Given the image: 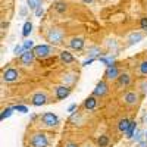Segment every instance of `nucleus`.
<instances>
[{"label": "nucleus", "mask_w": 147, "mask_h": 147, "mask_svg": "<svg viewBox=\"0 0 147 147\" xmlns=\"http://www.w3.org/2000/svg\"><path fill=\"white\" fill-rule=\"evenodd\" d=\"M63 37H65L63 30H60V28H52L50 31L47 32V41L52 43V44H59V43H62Z\"/></svg>", "instance_id": "obj_1"}, {"label": "nucleus", "mask_w": 147, "mask_h": 147, "mask_svg": "<svg viewBox=\"0 0 147 147\" xmlns=\"http://www.w3.org/2000/svg\"><path fill=\"white\" fill-rule=\"evenodd\" d=\"M47 144H49V140H47L44 132H37L31 138V146L32 147H47Z\"/></svg>", "instance_id": "obj_2"}, {"label": "nucleus", "mask_w": 147, "mask_h": 147, "mask_svg": "<svg viewBox=\"0 0 147 147\" xmlns=\"http://www.w3.org/2000/svg\"><path fill=\"white\" fill-rule=\"evenodd\" d=\"M32 52H34V55H35V57H40V59H44V57H47L49 55H50V47H49L47 44H40V46H35L34 49H32Z\"/></svg>", "instance_id": "obj_3"}, {"label": "nucleus", "mask_w": 147, "mask_h": 147, "mask_svg": "<svg viewBox=\"0 0 147 147\" xmlns=\"http://www.w3.org/2000/svg\"><path fill=\"white\" fill-rule=\"evenodd\" d=\"M18 77H19V74L13 68H7L3 72V81H6V82H13V81L18 80Z\"/></svg>", "instance_id": "obj_4"}, {"label": "nucleus", "mask_w": 147, "mask_h": 147, "mask_svg": "<svg viewBox=\"0 0 147 147\" xmlns=\"http://www.w3.org/2000/svg\"><path fill=\"white\" fill-rule=\"evenodd\" d=\"M43 122L47 127H55V125L59 124V118L55 113H52V112H47V113L43 115Z\"/></svg>", "instance_id": "obj_5"}, {"label": "nucleus", "mask_w": 147, "mask_h": 147, "mask_svg": "<svg viewBox=\"0 0 147 147\" xmlns=\"http://www.w3.org/2000/svg\"><path fill=\"white\" fill-rule=\"evenodd\" d=\"M34 59H35V55L32 50H27V52H24L21 55V63L22 65H25V66H30L32 62H34Z\"/></svg>", "instance_id": "obj_6"}, {"label": "nucleus", "mask_w": 147, "mask_h": 147, "mask_svg": "<svg viewBox=\"0 0 147 147\" xmlns=\"http://www.w3.org/2000/svg\"><path fill=\"white\" fill-rule=\"evenodd\" d=\"M107 93V84L105 81H100L99 84L96 85V88L93 90V96L94 97H103Z\"/></svg>", "instance_id": "obj_7"}, {"label": "nucleus", "mask_w": 147, "mask_h": 147, "mask_svg": "<svg viewBox=\"0 0 147 147\" xmlns=\"http://www.w3.org/2000/svg\"><path fill=\"white\" fill-rule=\"evenodd\" d=\"M69 93H71V88L66 87V85H59V87L56 88V97L59 100L66 99V97L69 96Z\"/></svg>", "instance_id": "obj_8"}, {"label": "nucleus", "mask_w": 147, "mask_h": 147, "mask_svg": "<svg viewBox=\"0 0 147 147\" xmlns=\"http://www.w3.org/2000/svg\"><path fill=\"white\" fill-rule=\"evenodd\" d=\"M105 77H106L107 80H118V78H119V69H118L115 65L109 66V68L106 69Z\"/></svg>", "instance_id": "obj_9"}, {"label": "nucleus", "mask_w": 147, "mask_h": 147, "mask_svg": "<svg viewBox=\"0 0 147 147\" xmlns=\"http://www.w3.org/2000/svg\"><path fill=\"white\" fill-rule=\"evenodd\" d=\"M46 100H47V97L44 93H35L32 96V105L34 106H43L46 103Z\"/></svg>", "instance_id": "obj_10"}, {"label": "nucleus", "mask_w": 147, "mask_h": 147, "mask_svg": "<svg viewBox=\"0 0 147 147\" xmlns=\"http://www.w3.org/2000/svg\"><path fill=\"white\" fill-rule=\"evenodd\" d=\"M69 46H71V49H74V50H81V49L84 47V40L80 38V37H75V38L71 40Z\"/></svg>", "instance_id": "obj_11"}, {"label": "nucleus", "mask_w": 147, "mask_h": 147, "mask_svg": "<svg viewBox=\"0 0 147 147\" xmlns=\"http://www.w3.org/2000/svg\"><path fill=\"white\" fill-rule=\"evenodd\" d=\"M124 100H125V103L127 105H136L137 103V100H138V97H137V94L134 93V91H128L127 94H125V97H124Z\"/></svg>", "instance_id": "obj_12"}, {"label": "nucleus", "mask_w": 147, "mask_h": 147, "mask_svg": "<svg viewBox=\"0 0 147 147\" xmlns=\"http://www.w3.org/2000/svg\"><path fill=\"white\" fill-rule=\"evenodd\" d=\"M118 82H119L121 87H127V85H129V82H131L129 74H121L119 78H118Z\"/></svg>", "instance_id": "obj_13"}, {"label": "nucleus", "mask_w": 147, "mask_h": 147, "mask_svg": "<svg viewBox=\"0 0 147 147\" xmlns=\"http://www.w3.org/2000/svg\"><path fill=\"white\" fill-rule=\"evenodd\" d=\"M84 106H85V109L93 110V109L97 106V100H96V97H94V96L87 97V99H85V102H84Z\"/></svg>", "instance_id": "obj_14"}, {"label": "nucleus", "mask_w": 147, "mask_h": 147, "mask_svg": "<svg viewBox=\"0 0 147 147\" xmlns=\"http://www.w3.org/2000/svg\"><path fill=\"white\" fill-rule=\"evenodd\" d=\"M129 124H131V121H129V119H127V118L121 119V121H119V124H118V129H119L121 132H127L128 128H129Z\"/></svg>", "instance_id": "obj_15"}, {"label": "nucleus", "mask_w": 147, "mask_h": 147, "mask_svg": "<svg viewBox=\"0 0 147 147\" xmlns=\"http://www.w3.org/2000/svg\"><path fill=\"white\" fill-rule=\"evenodd\" d=\"M60 59H62L65 63H72L74 60H75V57H74V56H72L69 52H66V50L60 52Z\"/></svg>", "instance_id": "obj_16"}, {"label": "nucleus", "mask_w": 147, "mask_h": 147, "mask_svg": "<svg viewBox=\"0 0 147 147\" xmlns=\"http://www.w3.org/2000/svg\"><path fill=\"white\" fill-rule=\"evenodd\" d=\"M143 40V34L141 32H132L129 35V43L131 44H136V43H140Z\"/></svg>", "instance_id": "obj_17"}, {"label": "nucleus", "mask_w": 147, "mask_h": 147, "mask_svg": "<svg viewBox=\"0 0 147 147\" xmlns=\"http://www.w3.org/2000/svg\"><path fill=\"white\" fill-rule=\"evenodd\" d=\"M27 3H28V7H30V9L37 10V9H38V7L41 6L43 0H27Z\"/></svg>", "instance_id": "obj_18"}, {"label": "nucleus", "mask_w": 147, "mask_h": 147, "mask_svg": "<svg viewBox=\"0 0 147 147\" xmlns=\"http://www.w3.org/2000/svg\"><path fill=\"white\" fill-rule=\"evenodd\" d=\"M31 31H32V24L31 22H25V24H24V28H22V35L28 37Z\"/></svg>", "instance_id": "obj_19"}, {"label": "nucleus", "mask_w": 147, "mask_h": 147, "mask_svg": "<svg viewBox=\"0 0 147 147\" xmlns=\"http://www.w3.org/2000/svg\"><path fill=\"white\" fill-rule=\"evenodd\" d=\"M136 127H137L136 121H131L129 128H128V131H127V137H128V138H132V137H134V131H136Z\"/></svg>", "instance_id": "obj_20"}, {"label": "nucleus", "mask_w": 147, "mask_h": 147, "mask_svg": "<svg viewBox=\"0 0 147 147\" xmlns=\"http://www.w3.org/2000/svg\"><path fill=\"white\" fill-rule=\"evenodd\" d=\"M55 9L59 12V13H63V12L66 10V3L65 2H56L55 3Z\"/></svg>", "instance_id": "obj_21"}, {"label": "nucleus", "mask_w": 147, "mask_h": 147, "mask_svg": "<svg viewBox=\"0 0 147 147\" xmlns=\"http://www.w3.org/2000/svg\"><path fill=\"white\" fill-rule=\"evenodd\" d=\"M12 110H15V109H13V107H6L3 112H2V115H0V119L5 121L6 118H9V116L12 115Z\"/></svg>", "instance_id": "obj_22"}, {"label": "nucleus", "mask_w": 147, "mask_h": 147, "mask_svg": "<svg viewBox=\"0 0 147 147\" xmlns=\"http://www.w3.org/2000/svg\"><path fill=\"white\" fill-rule=\"evenodd\" d=\"M99 53H100V49L97 47V46H93V47H90V49H88V55H90L91 57H96Z\"/></svg>", "instance_id": "obj_23"}, {"label": "nucleus", "mask_w": 147, "mask_h": 147, "mask_svg": "<svg viewBox=\"0 0 147 147\" xmlns=\"http://www.w3.org/2000/svg\"><path fill=\"white\" fill-rule=\"evenodd\" d=\"M109 144V137L107 136H100V138H99V146L100 147H106Z\"/></svg>", "instance_id": "obj_24"}, {"label": "nucleus", "mask_w": 147, "mask_h": 147, "mask_svg": "<svg viewBox=\"0 0 147 147\" xmlns=\"http://www.w3.org/2000/svg\"><path fill=\"white\" fill-rule=\"evenodd\" d=\"M13 109L18 110V112H21V113H27L28 112V107L27 106H22V105H16V106H13Z\"/></svg>", "instance_id": "obj_25"}, {"label": "nucleus", "mask_w": 147, "mask_h": 147, "mask_svg": "<svg viewBox=\"0 0 147 147\" xmlns=\"http://www.w3.org/2000/svg\"><path fill=\"white\" fill-rule=\"evenodd\" d=\"M34 47H35V46H34V43H32L31 40H27L25 43H24V50H25V52H27V50H31V49H34Z\"/></svg>", "instance_id": "obj_26"}, {"label": "nucleus", "mask_w": 147, "mask_h": 147, "mask_svg": "<svg viewBox=\"0 0 147 147\" xmlns=\"http://www.w3.org/2000/svg\"><path fill=\"white\" fill-rule=\"evenodd\" d=\"M140 72L143 74V75H147V60L140 65Z\"/></svg>", "instance_id": "obj_27"}, {"label": "nucleus", "mask_w": 147, "mask_h": 147, "mask_svg": "<svg viewBox=\"0 0 147 147\" xmlns=\"http://www.w3.org/2000/svg\"><path fill=\"white\" fill-rule=\"evenodd\" d=\"M22 49H24V46H19V44H18V46H15V49H13V53L21 56V55H22Z\"/></svg>", "instance_id": "obj_28"}, {"label": "nucleus", "mask_w": 147, "mask_h": 147, "mask_svg": "<svg viewBox=\"0 0 147 147\" xmlns=\"http://www.w3.org/2000/svg\"><path fill=\"white\" fill-rule=\"evenodd\" d=\"M140 25H141V28H143V30H146V31H147V18H141Z\"/></svg>", "instance_id": "obj_29"}, {"label": "nucleus", "mask_w": 147, "mask_h": 147, "mask_svg": "<svg viewBox=\"0 0 147 147\" xmlns=\"http://www.w3.org/2000/svg\"><path fill=\"white\" fill-rule=\"evenodd\" d=\"M43 13H44V10H43V7H41V6H40L38 9L35 10V15H37V16H41Z\"/></svg>", "instance_id": "obj_30"}, {"label": "nucleus", "mask_w": 147, "mask_h": 147, "mask_svg": "<svg viewBox=\"0 0 147 147\" xmlns=\"http://www.w3.org/2000/svg\"><path fill=\"white\" fill-rule=\"evenodd\" d=\"M93 60H94V57H90L88 60H84V62H82V65H84V66H87V65H90V63L93 62Z\"/></svg>", "instance_id": "obj_31"}, {"label": "nucleus", "mask_w": 147, "mask_h": 147, "mask_svg": "<svg viewBox=\"0 0 147 147\" xmlns=\"http://www.w3.org/2000/svg\"><path fill=\"white\" fill-rule=\"evenodd\" d=\"M75 109H77V105H75V103H72V105L68 107V112H74Z\"/></svg>", "instance_id": "obj_32"}, {"label": "nucleus", "mask_w": 147, "mask_h": 147, "mask_svg": "<svg viewBox=\"0 0 147 147\" xmlns=\"http://www.w3.org/2000/svg\"><path fill=\"white\" fill-rule=\"evenodd\" d=\"M141 91L143 93H147V82H143L141 84Z\"/></svg>", "instance_id": "obj_33"}, {"label": "nucleus", "mask_w": 147, "mask_h": 147, "mask_svg": "<svg viewBox=\"0 0 147 147\" xmlns=\"http://www.w3.org/2000/svg\"><path fill=\"white\" fill-rule=\"evenodd\" d=\"M72 77H74V75H72V74H68V75L65 77V80H68L69 82H74V78H72Z\"/></svg>", "instance_id": "obj_34"}, {"label": "nucleus", "mask_w": 147, "mask_h": 147, "mask_svg": "<svg viewBox=\"0 0 147 147\" xmlns=\"http://www.w3.org/2000/svg\"><path fill=\"white\" fill-rule=\"evenodd\" d=\"M66 147H78V146L74 144V143H69V144H66Z\"/></svg>", "instance_id": "obj_35"}, {"label": "nucleus", "mask_w": 147, "mask_h": 147, "mask_svg": "<svg viewBox=\"0 0 147 147\" xmlns=\"http://www.w3.org/2000/svg\"><path fill=\"white\" fill-rule=\"evenodd\" d=\"M140 147H147V143H146V141H143V143H140Z\"/></svg>", "instance_id": "obj_36"}, {"label": "nucleus", "mask_w": 147, "mask_h": 147, "mask_svg": "<svg viewBox=\"0 0 147 147\" xmlns=\"http://www.w3.org/2000/svg\"><path fill=\"white\" fill-rule=\"evenodd\" d=\"M82 2H84V3H91L93 0H82Z\"/></svg>", "instance_id": "obj_37"}, {"label": "nucleus", "mask_w": 147, "mask_h": 147, "mask_svg": "<svg viewBox=\"0 0 147 147\" xmlns=\"http://www.w3.org/2000/svg\"><path fill=\"white\" fill-rule=\"evenodd\" d=\"M146 137H147V134H146Z\"/></svg>", "instance_id": "obj_38"}]
</instances>
